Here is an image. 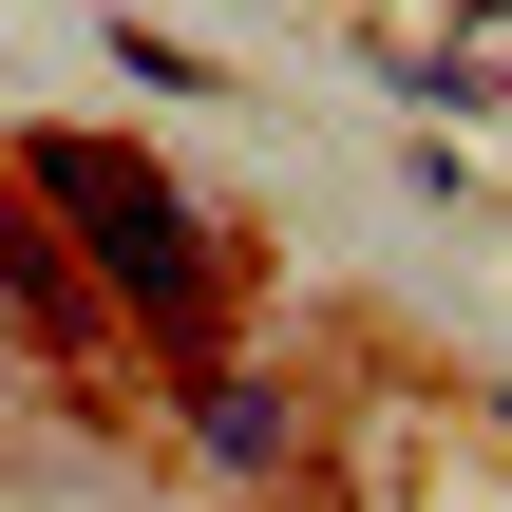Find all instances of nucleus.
Masks as SVG:
<instances>
[{"label": "nucleus", "mask_w": 512, "mask_h": 512, "mask_svg": "<svg viewBox=\"0 0 512 512\" xmlns=\"http://www.w3.org/2000/svg\"><path fill=\"white\" fill-rule=\"evenodd\" d=\"M57 190L95 209V247H114V285H152V304H190V228H171V190H152V171H114V152H57Z\"/></svg>", "instance_id": "f257e3e1"}]
</instances>
